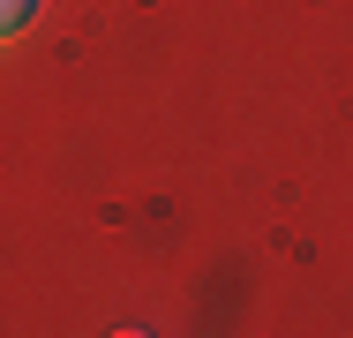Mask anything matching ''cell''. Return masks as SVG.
Masks as SVG:
<instances>
[{
    "label": "cell",
    "mask_w": 353,
    "mask_h": 338,
    "mask_svg": "<svg viewBox=\"0 0 353 338\" xmlns=\"http://www.w3.org/2000/svg\"><path fill=\"white\" fill-rule=\"evenodd\" d=\"M30 15H38V0H0V38H15Z\"/></svg>",
    "instance_id": "6da1fadb"
},
{
    "label": "cell",
    "mask_w": 353,
    "mask_h": 338,
    "mask_svg": "<svg viewBox=\"0 0 353 338\" xmlns=\"http://www.w3.org/2000/svg\"><path fill=\"white\" fill-rule=\"evenodd\" d=\"M105 338H150V331H143V324H121V331H105Z\"/></svg>",
    "instance_id": "7a4b0ae2"
}]
</instances>
